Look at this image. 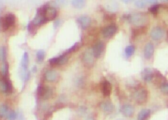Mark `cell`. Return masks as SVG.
<instances>
[{
	"instance_id": "1",
	"label": "cell",
	"mask_w": 168,
	"mask_h": 120,
	"mask_svg": "<svg viewBox=\"0 0 168 120\" xmlns=\"http://www.w3.org/2000/svg\"><path fill=\"white\" fill-rule=\"evenodd\" d=\"M127 20L131 24L138 27L143 26L149 21V17L145 13H133L128 15Z\"/></svg>"
},
{
	"instance_id": "2",
	"label": "cell",
	"mask_w": 168,
	"mask_h": 120,
	"mask_svg": "<svg viewBox=\"0 0 168 120\" xmlns=\"http://www.w3.org/2000/svg\"><path fill=\"white\" fill-rule=\"evenodd\" d=\"M15 16L13 14H7L5 17L1 18L2 29L3 31H6L13 26L15 23Z\"/></svg>"
},
{
	"instance_id": "3",
	"label": "cell",
	"mask_w": 168,
	"mask_h": 120,
	"mask_svg": "<svg viewBox=\"0 0 168 120\" xmlns=\"http://www.w3.org/2000/svg\"><path fill=\"white\" fill-rule=\"evenodd\" d=\"M134 97L139 104H145L148 100V91L144 88L138 89L134 94Z\"/></svg>"
},
{
	"instance_id": "4",
	"label": "cell",
	"mask_w": 168,
	"mask_h": 120,
	"mask_svg": "<svg viewBox=\"0 0 168 120\" xmlns=\"http://www.w3.org/2000/svg\"><path fill=\"white\" fill-rule=\"evenodd\" d=\"M44 9L45 5L42 6L37 9L36 16L32 21V24L33 25L40 26L47 22L45 16H44Z\"/></svg>"
},
{
	"instance_id": "5",
	"label": "cell",
	"mask_w": 168,
	"mask_h": 120,
	"mask_svg": "<svg viewBox=\"0 0 168 120\" xmlns=\"http://www.w3.org/2000/svg\"><path fill=\"white\" fill-rule=\"evenodd\" d=\"M38 95L43 100H48L51 97L52 95V91L50 87L46 86H39L37 89Z\"/></svg>"
},
{
	"instance_id": "6",
	"label": "cell",
	"mask_w": 168,
	"mask_h": 120,
	"mask_svg": "<svg viewBox=\"0 0 168 120\" xmlns=\"http://www.w3.org/2000/svg\"><path fill=\"white\" fill-rule=\"evenodd\" d=\"M44 16L47 21L54 20L57 16V10L55 8L45 5Z\"/></svg>"
},
{
	"instance_id": "7",
	"label": "cell",
	"mask_w": 168,
	"mask_h": 120,
	"mask_svg": "<svg viewBox=\"0 0 168 120\" xmlns=\"http://www.w3.org/2000/svg\"><path fill=\"white\" fill-rule=\"evenodd\" d=\"M164 35V31L160 27H154L152 29L150 33V36L154 41H159L161 40Z\"/></svg>"
},
{
	"instance_id": "8",
	"label": "cell",
	"mask_w": 168,
	"mask_h": 120,
	"mask_svg": "<svg viewBox=\"0 0 168 120\" xmlns=\"http://www.w3.org/2000/svg\"><path fill=\"white\" fill-rule=\"evenodd\" d=\"M0 87L4 93H10L12 92V83L7 78H4L0 80Z\"/></svg>"
},
{
	"instance_id": "9",
	"label": "cell",
	"mask_w": 168,
	"mask_h": 120,
	"mask_svg": "<svg viewBox=\"0 0 168 120\" xmlns=\"http://www.w3.org/2000/svg\"><path fill=\"white\" fill-rule=\"evenodd\" d=\"M104 44L102 41L96 42L92 48V52L94 57L96 58L100 57L104 50Z\"/></svg>"
},
{
	"instance_id": "10",
	"label": "cell",
	"mask_w": 168,
	"mask_h": 120,
	"mask_svg": "<svg viewBox=\"0 0 168 120\" xmlns=\"http://www.w3.org/2000/svg\"><path fill=\"white\" fill-rule=\"evenodd\" d=\"M117 31V26L114 25H111L103 30L102 35L105 38H110L115 34Z\"/></svg>"
},
{
	"instance_id": "11",
	"label": "cell",
	"mask_w": 168,
	"mask_h": 120,
	"mask_svg": "<svg viewBox=\"0 0 168 120\" xmlns=\"http://www.w3.org/2000/svg\"><path fill=\"white\" fill-rule=\"evenodd\" d=\"M84 63L87 66H91L94 63V56L92 51L87 50L86 51L83 55Z\"/></svg>"
},
{
	"instance_id": "12",
	"label": "cell",
	"mask_w": 168,
	"mask_h": 120,
	"mask_svg": "<svg viewBox=\"0 0 168 120\" xmlns=\"http://www.w3.org/2000/svg\"><path fill=\"white\" fill-rule=\"evenodd\" d=\"M29 65V56L27 52L24 53L22 57L21 61V65H22L23 70L24 71L23 76L25 79H27L28 77V74L27 73V70Z\"/></svg>"
},
{
	"instance_id": "13",
	"label": "cell",
	"mask_w": 168,
	"mask_h": 120,
	"mask_svg": "<svg viewBox=\"0 0 168 120\" xmlns=\"http://www.w3.org/2000/svg\"><path fill=\"white\" fill-rule=\"evenodd\" d=\"M135 109L133 106L130 104H125L121 108V112L125 116L130 117L134 113Z\"/></svg>"
},
{
	"instance_id": "14",
	"label": "cell",
	"mask_w": 168,
	"mask_h": 120,
	"mask_svg": "<svg viewBox=\"0 0 168 120\" xmlns=\"http://www.w3.org/2000/svg\"><path fill=\"white\" fill-rule=\"evenodd\" d=\"M77 21L82 28L86 29L91 23V19L87 16H81L77 19Z\"/></svg>"
},
{
	"instance_id": "15",
	"label": "cell",
	"mask_w": 168,
	"mask_h": 120,
	"mask_svg": "<svg viewBox=\"0 0 168 120\" xmlns=\"http://www.w3.org/2000/svg\"><path fill=\"white\" fill-rule=\"evenodd\" d=\"M154 53V46L153 45L149 42L146 44L144 48V56L146 59H150L153 57Z\"/></svg>"
},
{
	"instance_id": "16",
	"label": "cell",
	"mask_w": 168,
	"mask_h": 120,
	"mask_svg": "<svg viewBox=\"0 0 168 120\" xmlns=\"http://www.w3.org/2000/svg\"><path fill=\"white\" fill-rule=\"evenodd\" d=\"M102 91L104 96L108 97L110 96L112 92V85L109 81L105 80L103 82L102 85Z\"/></svg>"
},
{
	"instance_id": "17",
	"label": "cell",
	"mask_w": 168,
	"mask_h": 120,
	"mask_svg": "<svg viewBox=\"0 0 168 120\" xmlns=\"http://www.w3.org/2000/svg\"><path fill=\"white\" fill-rule=\"evenodd\" d=\"M153 72L149 68H146L142 72V79L147 82H150L153 80Z\"/></svg>"
},
{
	"instance_id": "18",
	"label": "cell",
	"mask_w": 168,
	"mask_h": 120,
	"mask_svg": "<svg viewBox=\"0 0 168 120\" xmlns=\"http://www.w3.org/2000/svg\"><path fill=\"white\" fill-rule=\"evenodd\" d=\"M100 108L106 113H111L114 110V106L111 102L104 101L100 105Z\"/></svg>"
},
{
	"instance_id": "19",
	"label": "cell",
	"mask_w": 168,
	"mask_h": 120,
	"mask_svg": "<svg viewBox=\"0 0 168 120\" xmlns=\"http://www.w3.org/2000/svg\"><path fill=\"white\" fill-rule=\"evenodd\" d=\"M148 31V28L145 26L138 27L137 28L133 30L132 33V36L133 38H136L137 37L146 33Z\"/></svg>"
},
{
	"instance_id": "20",
	"label": "cell",
	"mask_w": 168,
	"mask_h": 120,
	"mask_svg": "<svg viewBox=\"0 0 168 120\" xmlns=\"http://www.w3.org/2000/svg\"><path fill=\"white\" fill-rule=\"evenodd\" d=\"M57 77V74L55 70H47L45 73V78L49 82H53L56 80Z\"/></svg>"
},
{
	"instance_id": "21",
	"label": "cell",
	"mask_w": 168,
	"mask_h": 120,
	"mask_svg": "<svg viewBox=\"0 0 168 120\" xmlns=\"http://www.w3.org/2000/svg\"><path fill=\"white\" fill-rule=\"evenodd\" d=\"M150 114V110L148 109H142L138 115V120H146L148 119Z\"/></svg>"
},
{
	"instance_id": "22",
	"label": "cell",
	"mask_w": 168,
	"mask_h": 120,
	"mask_svg": "<svg viewBox=\"0 0 168 120\" xmlns=\"http://www.w3.org/2000/svg\"><path fill=\"white\" fill-rule=\"evenodd\" d=\"M71 3L74 8L81 9L85 6L86 1L84 0H73L71 2Z\"/></svg>"
},
{
	"instance_id": "23",
	"label": "cell",
	"mask_w": 168,
	"mask_h": 120,
	"mask_svg": "<svg viewBox=\"0 0 168 120\" xmlns=\"http://www.w3.org/2000/svg\"><path fill=\"white\" fill-rule=\"evenodd\" d=\"M81 44L80 42H77V43L73 45V46H71L70 48L68 49V50H67L64 53V54L67 55L68 54H70L71 53L75 52V51L79 49L80 48H81Z\"/></svg>"
},
{
	"instance_id": "24",
	"label": "cell",
	"mask_w": 168,
	"mask_h": 120,
	"mask_svg": "<svg viewBox=\"0 0 168 120\" xmlns=\"http://www.w3.org/2000/svg\"><path fill=\"white\" fill-rule=\"evenodd\" d=\"M135 48L133 45H129L125 49V54L127 57H130L132 56L135 52Z\"/></svg>"
},
{
	"instance_id": "25",
	"label": "cell",
	"mask_w": 168,
	"mask_h": 120,
	"mask_svg": "<svg viewBox=\"0 0 168 120\" xmlns=\"http://www.w3.org/2000/svg\"><path fill=\"white\" fill-rule=\"evenodd\" d=\"M45 52L43 50H39L36 53V59L39 63H42L45 58Z\"/></svg>"
},
{
	"instance_id": "26",
	"label": "cell",
	"mask_w": 168,
	"mask_h": 120,
	"mask_svg": "<svg viewBox=\"0 0 168 120\" xmlns=\"http://www.w3.org/2000/svg\"><path fill=\"white\" fill-rule=\"evenodd\" d=\"M9 111L8 106L5 105L0 106V118H3L7 115Z\"/></svg>"
},
{
	"instance_id": "27",
	"label": "cell",
	"mask_w": 168,
	"mask_h": 120,
	"mask_svg": "<svg viewBox=\"0 0 168 120\" xmlns=\"http://www.w3.org/2000/svg\"><path fill=\"white\" fill-rule=\"evenodd\" d=\"M7 51L5 47H0V61H5L6 58Z\"/></svg>"
},
{
	"instance_id": "28",
	"label": "cell",
	"mask_w": 168,
	"mask_h": 120,
	"mask_svg": "<svg viewBox=\"0 0 168 120\" xmlns=\"http://www.w3.org/2000/svg\"><path fill=\"white\" fill-rule=\"evenodd\" d=\"M68 58L67 57V55L66 54H62L61 56L59 57V63L58 65H62L66 64L67 62Z\"/></svg>"
},
{
	"instance_id": "29",
	"label": "cell",
	"mask_w": 168,
	"mask_h": 120,
	"mask_svg": "<svg viewBox=\"0 0 168 120\" xmlns=\"http://www.w3.org/2000/svg\"><path fill=\"white\" fill-rule=\"evenodd\" d=\"M159 8H160V5H155L151 6L149 9V10L152 13V14L153 15H156L157 14V13L159 11Z\"/></svg>"
},
{
	"instance_id": "30",
	"label": "cell",
	"mask_w": 168,
	"mask_h": 120,
	"mask_svg": "<svg viewBox=\"0 0 168 120\" xmlns=\"http://www.w3.org/2000/svg\"><path fill=\"white\" fill-rule=\"evenodd\" d=\"M8 70H9V65L7 63H4L2 65V67L1 69L2 73L4 76H6L7 75V73L8 72Z\"/></svg>"
},
{
	"instance_id": "31",
	"label": "cell",
	"mask_w": 168,
	"mask_h": 120,
	"mask_svg": "<svg viewBox=\"0 0 168 120\" xmlns=\"http://www.w3.org/2000/svg\"><path fill=\"white\" fill-rule=\"evenodd\" d=\"M106 8L110 12H113L117 10L118 9V5L115 4H109L107 5Z\"/></svg>"
},
{
	"instance_id": "32",
	"label": "cell",
	"mask_w": 168,
	"mask_h": 120,
	"mask_svg": "<svg viewBox=\"0 0 168 120\" xmlns=\"http://www.w3.org/2000/svg\"><path fill=\"white\" fill-rule=\"evenodd\" d=\"M49 63L51 65H58L59 63V57H54L51 58L49 60Z\"/></svg>"
},
{
	"instance_id": "33",
	"label": "cell",
	"mask_w": 168,
	"mask_h": 120,
	"mask_svg": "<svg viewBox=\"0 0 168 120\" xmlns=\"http://www.w3.org/2000/svg\"><path fill=\"white\" fill-rule=\"evenodd\" d=\"M161 91L163 92V93L165 94H168V84L164 83L160 87Z\"/></svg>"
},
{
	"instance_id": "34",
	"label": "cell",
	"mask_w": 168,
	"mask_h": 120,
	"mask_svg": "<svg viewBox=\"0 0 168 120\" xmlns=\"http://www.w3.org/2000/svg\"><path fill=\"white\" fill-rule=\"evenodd\" d=\"M17 117L16 113L15 111H12L9 113L8 116V120H15Z\"/></svg>"
},
{
	"instance_id": "35",
	"label": "cell",
	"mask_w": 168,
	"mask_h": 120,
	"mask_svg": "<svg viewBox=\"0 0 168 120\" xmlns=\"http://www.w3.org/2000/svg\"><path fill=\"white\" fill-rule=\"evenodd\" d=\"M135 5L139 8H143L146 6V4L142 1H137L135 2Z\"/></svg>"
},
{
	"instance_id": "36",
	"label": "cell",
	"mask_w": 168,
	"mask_h": 120,
	"mask_svg": "<svg viewBox=\"0 0 168 120\" xmlns=\"http://www.w3.org/2000/svg\"><path fill=\"white\" fill-rule=\"evenodd\" d=\"M86 120H94V119H92V118H88Z\"/></svg>"
},
{
	"instance_id": "37",
	"label": "cell",
	"mask_w": 168,
	"mask_h": 120,
	"mask_svg": "<svg viewBox=\"0 0 168 120\" xmlns=\"http://www.w3.org/2000/svg\"><path fill=\"white\" fill-rule=\"evenodd\" d=\"M0 12H1V8H0Z\"/></svg>"
}]
</instances>
